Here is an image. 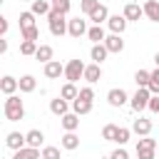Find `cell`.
<instances>
[{
    "label": "cell",
    "mask_w": 159,
    "mask_h": 159,
    "mask_svg": "<svg viewBox=\"0 0 159 159\" xmlns=\"http://www.w3.org/2000/svg\"><path fill=\"white\" fill-rule=\"evenodd\" d=\"M80 99H89V102H92V99H94V89H92V87H82V89H80Z\"/></svg>",
    "instance_id": "40"
},
{
    "label": "cell",
    "mask_w": 159,
    "mask_h": 159,
    "mask_svg": "<svg viewBox=\"0 0 159 159\" xmlns=\"http://www.w3.org/2000/svg\"><path fill=\"white\" fill-rule=\"evenodd\" d=\"M137 157H139V159H154V149H139Z\"/></svg>",
    "instance_id": "43"
},
{
    "label": "cell",
    "mask_w": 159,
    "mask_h": 159,
    "mask_svg": "<svg viewBox=\"0 0 159 159\" xmlns=\"http://www.w3.org/2000/svg\"><path fill=\"white\" fill-rule=\"evenodd\" d=\"M122 15H124L129 22H134V20L144 17V7H142L139 2H127V5H124V10H122Z\"/></svg>",
    "instance_id": "9"
},
{
    "label": "cell",
    "mask_w": 159,
    "mask_h": 159,
    "mask_svg": "<svg viewBox=\"0 0 159 159\" xmlns=\"http://www.w3.org/2000/svg\"><path fill=\"white\" fill-rule=\"evenodd\" d=\"M25 139H27V147H35V149H40V147L45 144V134H42L40 129H30V132L25 134Z\"/></svg>",
    "instance_id": "21"
},
{
    "label": "cell",
    "mask_w": 159,
    "mask_h": 159,
    "mask_svg": "<svg viewBox=\"0 0 159 159\" xmlns=\"http://www.w3.org/2000/svg\"><path fill=\"white\" fill-rule=\"evenodd\" d=\"M12 159H42V152L35 149V147H22L12 154Z\"/></svg>",
    "instance_id": "20"
},
{
    "label": "cell",
    "mask_w": 159,
    "mask_h": 159,
    "mask_svg": "<svg viewBox=\"0 0 159 159\" xmlns=\"http://www.w3.org/2000/svg\"><path fill=\"white\" fill-rule=\"evenodd\" d=\"M87 37L97 45V42H104V40H107V32H104V27H102V25H92V27L87 30Z\"/></svg>",
    "instance_id": "25"
},
{
    "label": "cell",
    "mask_w": 159,
    "mask_h": 159,
    "mask_svg": "<svg viewBox=\"0 0 159 159\" xmlns=\"http://www.w3.org/2000/svg\"><path fill=\"white\" fill-rule=\"evenodd\" d=\"M42 159H60V147H42Z\"/></svg>",
    "instance_id": "37"
},
{
    "label": "cell",
    "mask_w": 159,
    "mask_h": 159,
    "mask_svg": "<svg viewBox=\"0 0 159 159\" xmlns=\"http://www.w3.org/2000/svg\"><path fill=\"white\" fill-rule=\"evenodd\" d=\"M5 144H7V149L17 152V149L27 147V139H25V134H20V132H7V137H5Z\"/></svg>",
    "instance_id": "8"
},
{
    "label": "cell",
    "mask_w": 159,
    "mask_h": 159,
    "mask_svg": "<svg viewBox=\"0 0 159 159\" xmlns=\"http://www.w3.org/2000/svg\"><path fill=\"white\" fill-rule=\"evenodd\" d=\"M84 80H87L89 84H94V82H99V80H102V67H99L97 62H92V65H87V67H84Z\"/></svg>",
    "instance_id": "16"
},
{
    "label": "cell",
    "mask_w": 159,
    "mask_h": 159,
    "mask_svg": "<svg viewBox=\"0 0 159 159\" xmlns=\"http://www.w3.org/2000/svg\"><path fill=\"white\" fill-rule=\"evenodd\" d=\"M107 55H109V50H107L104 42H97V45H92V50H89V57H92V62H97V65H102V62L107 60Z\"/></svg>",
    "instance_id": "14"
},
{
    "label": "cell",
    "mask_w": 159,
    "mask_h": 159,
    "mask_svg": "<svg viewBox=\"0 0 159 159\" xmlns=\"http://www.w3.org/2000/svg\"><path fill=\"white\" fill-rule=\"evenodd\" d=\"M129 2H139V0H129Z\"/></svg>",
    "instance_id": "47"
},
{
    "label": "cell",
    "mask_w": 159,
    "mask_h": 159,
    "mask_svg": "<svg viewBox=\"0 0 159 159\" xmlns=\"http://www.w3.org/2000/svg\"><path fill=\"white\" fill-rule=\"evenodd\" d=\"M35 12L27 10V12H20V30H27V27H35Z\"/></svg>",
    "instance_id": "30"
},
{
    "label": "cell",
    "mask_w": 159,
    "mask_h": 159,
    "mask_svg": "<svg viewBox=\"0 0 159 159\" xmlns=\"http://www.w3.org/2000/svg\"><path fill=\"white\" fill-rule=\"evenodd\" d=\"M20 89V80H15V77H10V75H5L2 80H0V92L7 97V94H15Z\"/></svg>",
    "instance_id": "13"
},
{
    "label": "cell",
    "mask_w": 159,
    "mask_h": 159,
    "mask_svg": "<svg viewBox=\"0 0 159 159\" xmlns=\"http://www.w3.org/2000/svg\"><path fill=\"white\" fill-rule=\"evenodd\" d=\"M139 149H157V139H152L149 134L142 137V139H137V152Z\"/></svg>",
    "instance_id": "33"
},
{
    "label": "cell",
    "mask_w": 159,
    "mask_h": 159,
    "mask_svg": "<svg viewBox=\"0 0 159 159\" xmlns=\"http://www.w3.org/2000/svg\"><path fill=\"white\" fill-rule=\"evenodd\" d=\"M109 159H129V154H127L124 147H119V149H114V152L109 154Z\"/></svg>",
    "instance_id": "42"
},
{
    "label": "cell",
    "mask_w": 159,
    "mask_h": 159,
    "mask_svg": "<svg viewBox=\"0 0 159 159\" xmlns=\"http://www.w3.org/2000/svg\"><path fill=\"white\" fill-rule=\"evenodd\" d=\"M154 65H157V67H159V52H157V55H154Z\"/></svg>",
    "instance_id": "46"
},
{
    "label": "cell",
    "mask_w": 159,
    "mask_h": 159,
    "mask_svg": "<svg viewBox=\"0 0 159 159\" xmlns=\"http://www.w3.org/2000/svg\"><path fill=\"white\" fill-rule=\"evenodd\" d=\"M37 42L35 40H22L20 42V55H25V57H35V52H37Z\"/></svg>",
    "instance_id": "27"
},
{
    "label": "cell",
    "mask_w": 159,
    "mask_h": 159,
    "mask_svg": "<svg viewBox=\"0 0 159 159\" xmlns=\"http://www.w3.org/2000/svg\"><path fill=\"white\" fill-rule=\"evenodd\" d=\"M0 52H7V40H5V37L0 40Z\"/></svg>",
    "instance_id": "45"
},
{
    "label": "cell",
    "mask_w": 159,
    "mask_h": 159,
    "mask_svg": "<svg viewBox=\"0 0 159 159\" xmlns=\"http://www.w3.org/2000/svg\"><path fill=\"white\" fill-rule=\"evenodd\" d=\"M30 10H32L35 15H50L52 0H32V2H30Z\"/></svg>",
    "instance_id": "22"
},
{
    "label": "cell",
    "mask_w": 159,
    "mask_h": 159,
    "mask_svg": "<svg viewBox=\"0 0 159 159\" xmlns=\"http://www.w3.org/2000/svg\"><path fill=\"white\" fill-rule=\"evenodd\" d=\"M127 17L124 15H109V20H107V27H109V32H117V35H122L124 30H127Z\"/></svg>",
    "instance_id": "10"
},
{
    "label": "cell",
    "mask_w": 159,
    "mask_h": 159,
    "mask_svg": "<svg viewBox=\"0 0 159 159\" xmlns=\"http://www.w3.org/2000/svg\"><path fill=\"white\" fill-rule=\"evenodd\" d=\"M35 60H40L42 65H47V62L52 60V47H50V45H40L37 52H35Z\"/></svg>",
    "instance_id": "29"
},
{
    "label": "cell",
    "mask_w": 159,
    "mask_h": 159,
    "mask_svg": "<svg viewBox=\"0 0 159 159\" xmlns=\"http://www.w3.org/2000/svg\"><path fill=\"white\" fill-rule=\"evenodd\" d=\"M87 17H89L94 25H102V22H107V20H109V10H107V5H99V7H97L92 15H87Z\"/></svg>",
    "instance_id": "24"
},
{
    "label": "cell",
    "mask_w": 159,
    "mask_h": 159,
    "mask_svg": "<svg viewBox=\"0 0 159 159\" xmlns=\"http://www.w3.org/2000/svg\"><path fill=\"white\" fill-rule=\"evenodd\" d=\"M117 132H119L117 124H104V129H102V139H104V142H114V139H117Z\"/></svg>",
    "instance_id": "32"
},
{
    "label": "cell",
    "mask_w": 159,
    "mask_h": 159,
    "mask_svg": "<svg viewBox=\"0 0 159 159\" xmlns=\"http://www.w3.org/2000/svg\"><path fill=\"white\" fill-rule=\"evenodd\" d=\"M132 132H134V134H139V137H147V134L152 132V122H149V119H144V117H139V119H134V122H132Z\"/></svg>",
    "instance_id": "17"
},
{
    "label": "cell",
    "mask_w": 159,
    "mask_h": 159,
    "mask_svg": "<svg viewBox=\"0 0 159 159\" xmlns=\"http://www.w3.org/2000/svg\"><path fill=\"white\" fill-rule=\"evenodd\" d=\"M2 114H5L7 122H20V119L25 117V104H22V99H20L17 94H7L5 104H2Z\"/></svg>",
    "instance_id": "1"
},
{
    "label": "cell",
    "mask_w": 159,
    "mask_h": 159,
    "mask_svg": "<svg viewBox=\"0 0 159 159\" xmlns=\"http://www.w3.org/2000/svg\"><path fill=\"white\" fill-rule=\"evenodd\" d=\"M60 75H65V65H62L60 60H50V62L45 65V77H47V80H57Z\"/></svg>",
    "instance_id": "12"
},
{
    "label": "cell",
    "mask_w": 159,
    "mask_h": 159,
    "mask_svg": "<svg viewBox=\"0 0 159 159\" xmlns=\"http://www.w3.org/2000/svg\"><path fill=\"white\" fill-rule=\"evenodd\" d=\"M84 62L82 60H70L67 65H65V80L67 82H77L80 77H84Z\"/></svg>",
    "instance_id": "4"
},
{
    "label": "cell",
    "mask_w": 159,
    "mask_h": 159,
    "mask_svg": "<svg viewBox=\"0 0 159 159\" xmlns=\"http://www.w3.org/2000/svg\"><path fill=\"white\" fill-rule=\"evenodd\" d=\"M60 122H62L65 132H77L80 129V114H75V112H67L65 117H60Z\"/></svg>",
    "instance_id": "15"
},
{
    "label": "cell",
    "mask_w": 159,
    "mask_h": 159,
    "mask_svg": "<svg viewBox=\"0 0 159 159\" xmlns=\"http://www.w3.org/2000/svg\"><path fill=\"white\" fill-rule=\"evenodd\" d=\"M149 99H152L149 87H137V92H134V97L129 99V104H132V109H134V112H142V109H147V107H149Z\"/></svg>",
    "instance_id": "3"
},
{
    "label": "cell",
    "mask_w": 159,
    "mask_h": 159,
    "mask_svg": "<svg viewBox=\"0 0 159 159\" xmlns=\"http://www.w3.org/2000/svg\"><path fill=\"white\" fill-rule=\"evenodd\" d=\"M60 97H65V99H77L80 97V89L75 87V82H67V84H62V89H60Z\"/></svg>",
    "instance_id": "28"
},
{
    "label": "cell",
    "mask_w": 159,
    "mask_h": 159,
    "mask_svg": "<svg viewBox=\"0 0 159 159\" xmlns=\"http://www.w3.org/2000/svg\"><path fill=\"white\" fill-rule=\"evenodd\" d=\"M22 40H40V30H37V25L35 27H27V30H22Z\"/></svg>",
    "instance_id": "39"
},
{
    "label": "cell",
    "mask_w": 159,
    "mask_h": 159,
    "mask_svg": "<svg viewBox=\"0 0 159 159\" xmlns=\"http://www.w3.org/2000/svg\"><path fill=\"white\" fill-rule=\"evenodd\" d=\"M72 112H75V114H80V117H82V114H89V112H92V102H89V99H80V97H77V99H72Z\"/></svg>",
    "instance_id": "23"
},
{
    "label": "cell",
    "mask_w": 159,
    "mask_h": 159,
    "mask_svg": "<svg viewBox=\"0 0 159 159\" xmlns=\"http://www.w3.org/2000/svg\"><path fill=\"white\" fill-rule=\"evenodd\" d=\"M149 92L152 94H159V67L152 70V82H149Z\"/></svg>",
    "instance_id": "38"
},
{
    "label": "cell",
    "mask_w": 159,
    "mask_h": 159,
    "mask_svg": "<svg viewBox=\"0 0 159 159\" xmlns=\"http://www.w3.org/2000/svg\"><path fill=\"white\" fill-rule=\"evenodd\" d=\"M129 137H132V129H127V127H119V132H117V139H114V142H117L119 147H124V144L129 142Z\"/></svg>",
    "instance_id": "35"
},
{
    "label": "cell",
    "mask_w": 159,
    "mask_h": 159,
    "mask_svg": "<svg viewBox=\"0 0 159 159\" xmlns=\"http://www.w3.org/2000/svg\"><path fill=\"white\" fill-rule=\"evenodd\" d=\"M60 144H62V149L75 152V149L80 147V137H77V132H65V137L60 139Z\"/></svg>",
    "instance_id": "18"
},
{
    "label": "cell",
    "mask_w": 159,
    "mask_h": 159,
    "mask_svg": "<svg viewBox=\"0 0 159 159\" xmlns=\"http://www.w3.org/2000/svg\"><path fill=\"white\" fill-rule=\"evenodd\" d=\"M104 45H107V50H109V55L114 52V55H119L122 50H124V40H122V35H117V32H112V35H107V40H104Z\"/></svg>",
    "instance_id": "11"
},
{
    "label": "cell",
    "mask_w": 159,
    "mask_h": 159,
    "mask_svg": "<svg viewBox=\"0 0 159 159\" xmlns=\"http://www.w3.org/2000/svg\"><path fill=\"white\" fill-rule=\"evenodd\" d=\"M67 17L60 12V10H50V15H47V25H50V32L55 35V37H62V35H67Z\"/></svg>",
    "instance_id": "2"
},
{
    "label": "cell",
    "mask_w": 159,
    "mask_h": 159,
    "mask_svg": "<svg viewBox=\"0 0 159 159\" xmlns=\"http://www.w3.org/2000/svg\"><path fill=\"white\" fill-rule=\"evenodd\" d=\"M35 87H37V80H35L32 75H22V77H20V92L30 94V92H35Z\"/></svg>",
    "instance_id": "26"
},
{
    "label": "cell",
    "mask_w": 159,
    "mask_h": 159,
    "mask_svg": "<svg viewBox=\"0 0 159 159\" xmlns=\"http://www.w3.org/2000/svg\"><path fill=\"white\" fill-rule=\"evenodd\" d=\"M149 112H154V114H159V94H152V99H149V107H147Z\"/></svg>",
    "instance_id": "41"
},
{
    "label": "cell",
    "mask_w": 159,
    "mask_h": 159,
    "mask_svg": "<svg viewBox=\"0 0 159 159\" xmlns=\"http://www.w3.org/2000/svg\"><path fill=\"white\" fill-rule=\"evenodd\" d=\"M22 2H32V0H22Z\"/></svg>",
    "instance_id": "48"
},
{
    "label": "cell",
    "mask_w": 159,
    "mask_h": 159,
    "mask_svg": "<svg viewBox=\"0 0 159 159\" xmlns=\"http://www.w3.org/2000/svg\"><path fill=\"white\" fill-rule=\"evenodd\" d=\"M70 7H72V2H70V0H52V10H60L62 15H67V12H70Z\"/></svg>",
    "instance_id": "36"
},
{
    "label": "cell",
    "mask_w": 159,
    "mask_h": 159,
    "mask_svg": "<svg viewBox=\"0 0 159 159\" xmlns=\"http://www.w3.org/2000/svg\"><path fill=\"white\" fill-rule=\"evenodd\" d=\"M142 7H144V17H149L152 22H159V0H147Z\"/></svg>",
    "instance_id": "19"
},
{
    "label": "cell",
    "mask_w": 159,
    "mask_h": 159,
    "mask_svg": "<svg viewBox=\"0 0 159 159\" xmlns=\"http://www.w3.org/2000/svg\"><path fill=\"white\" fill-rule=\"evenodd\" d=\"M87 30H89V27H87V20L72 17V20L67 22V35H70V37H77V40H80L82 35H87Z\"/></svg>",
    "instance_id": "5"
},
{
    "label": "cell",
    "mask_w": 159,
    "mask_h": 159,
    "mask_svg": "<svg viewBox=\"0 0 159 159\" xmlns=\"http://www.w3.org/2000/svg\"><path fill=\"white\" fill-rule=\"evenodd\" d=\"M0 35H2V37L7 35V20H5V17H0Z\"/></svg>",
    "instance_id": "44"
},
{
    "label": "cell",
    "mask_w": 159,
    "mask_h": 159,
    "mask_svg": "<svg viewBox=\"0 0 159 159\" xmlns=\"http://www.w3.org/2000/svg\"><path fill=\"white\" fill-rule=\"evenodd\" d=\"M107 102H109L112 107H124V104L129 102V94H127L122 87H114V89L107 92Z\"/></svg>",
    "instance_id": "6"
},
{
    "label": "cell",
    "mask_w": 159,
    "mask_h": 159,
    "mask_svg": "<svg viewBox=\"0 0 159 159\" xmlns=\"http://www.w3.org/2000/svg\"><path fill=\"white\" fill-rule=\"evenodd\" d=\"M97 7H99V0H82V2H80V10H82L84 15H92Z\"/></svg>",
    "instance_id": "34"
},
{
    "label": "cell",
    "mask_w": 159,
    "mask_h": 159,
    "mask_svg": "<svg viewBox=\"0 0 159 159\" xmlns=\"http://www.w3.org/2000/svg\"><path fill=\"white\" fill-rule=\"evenodd\" d=\"M134 82H137V87H149V82H152V72H147V70H137Z\"/></svg>",
    "instance_id": "31"
},
{
    "label": "cell",
    "mask_w": 159,
    "mask_h": 159,
    "mask_svg": "<svg viewBox=\"0 0 159 159\" xmlns=\"http://www.w3.org/2000/svg\"><path fill=\"white\" fill-rule=\"evenodd\" d=\"M50 112H52L55 117H65V114L70 112V99H65V97L50 99Z\"/></svg>",
    "instance_id": "7"
}]
</instances>
